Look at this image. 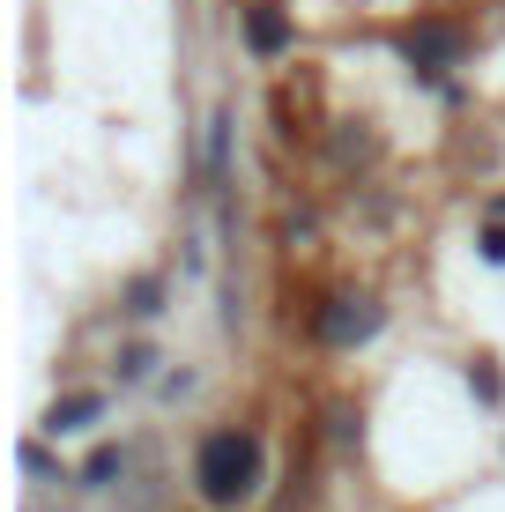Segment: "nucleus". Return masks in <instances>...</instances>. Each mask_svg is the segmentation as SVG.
I'll list each match as a JSON object with an SVG mask.
<instances>
[{
  "instance_id": "f257e3e1",
  "label": "nucleus",
  "mask_w": 505,
  "mask_h": 512,
  "mask_svg": "<svg viewBox=\"0 0 505 512\" xmlns=\"http://www.w3.org/2000/svg\"><path fill=\"white\" fill-rule=\"evenodd\" d=\"M194 490L208 505H246L260 490V438L253 431H208L194 453Z\"/></svg>"
},
{
  "instance_id": "f03ea898",
  "label": "nucleus",
  "mask_w": 505,
  "mask_h": 512,
  "mask_svg": "<svg viewBox=\"0 0 505 512\" xmlns=\"http://www.w3.org/2000/svg\"><path fill=\"white\" fill-rule=\"evenodd\" d=\"M312 334H320V342H335V349H350V342H372L379 334V305L372 297H327L320 305V320H312Z\"/></svg>"
},
{
  "instance_id": "7ed1b4c3",
  "label": "nucleus",
  "mask_w": 505,
  "mask_h": 512,
  "mask_svg": "<svg viewBox=\"0 0 505 512\" xmlns=\"http://www.w3.org/2000/svg\"><path fill=\"white\" fill-rule=\"evenodd\" d=\"M402 52H409V67H424V75H446V67L461 60V30L454 23H424V30L402 38Z\"/></svg>"
},
{
  "instance_id": "20e7f679",
  "label": "nucleus",
  "mask_w": 505,
  "mask_h": 512,
  "mask_svg": "<svg viewBox=\"0 0 505 512\" xmlns=\"http://www.w3.org/2000/svg\"><path fill=\"white\" fill-rule=\"evenodd\" d=\"M246 38H253V52H283V45H290V23H283L275 8H253V15H246Z\"/></svg>"
},
{
  "instance_id": "39448f33",
  "label": "nucleus",
  "mask_w": 505,
  "mask_h": 512,
  "mask_svg": "<svg viewBox=\"0 0 505 512\" xmlns=\"http://www.w3.org/2000/svg\"><path fill=\"white\" fill-rule=\"evenodd\" d=\"M104 409L97 394H67V401H52V416H45V431H82V423H90Z\"/></svg>"
},
{
  "instance_id": "423d86ee",
  "label": "nucleus",
  "mask_w": 505,
  "mask_h": 512,
  "mask_svg": "<svg viewBox=\"0 0 505 512\" xmlns=\"http://www.w3.org/2000/svg\"><path fill=\"white\" fill-rule=\"evenodd\" d=\"M119 468H127V453H119V446H97V453H90V468H82V483H90V490H104Z\"/></svg>"
},
{
  "instance_id": "0eeeda50",
  "label": "nucleus",
  "mask_w": 505,
  "mask_h": 512,
  "mask_svg": "<svg viewBox=\"0 0 505 512\" xmlns=\"http://www.w3.org/2000/svg\"><path fill=\"white\" fill-rule=\"evenodd\" d=\"M468 379H476V394H483V401H498V394H505V386H498V372H491V364H476V372H468Z\"/></svg>"
}]
</instances>
